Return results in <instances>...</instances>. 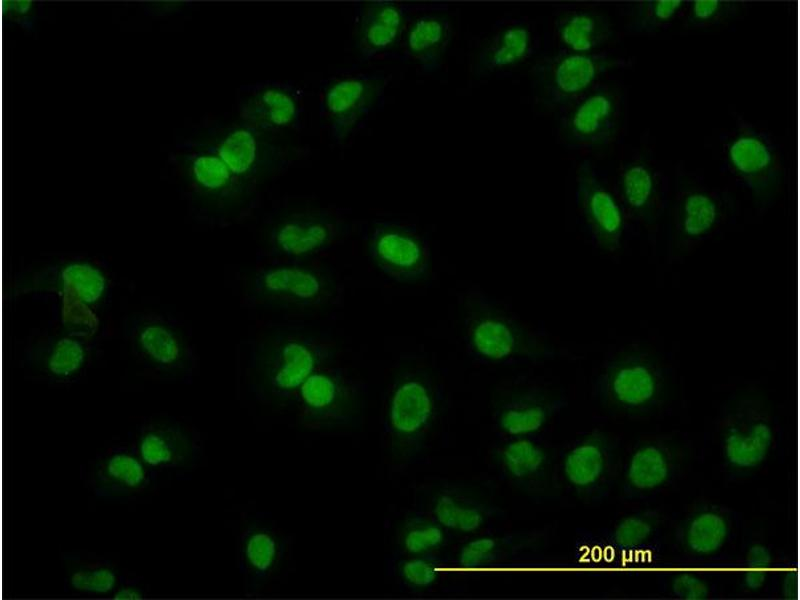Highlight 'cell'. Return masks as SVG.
Wrapping results in <instances>:
<instances>
[{"instance_id": "23", "label": "cell", "mask_w": 800, "mask_h": 600, "mask_svg": "<svg viewBox=\"0 0 800 600\" xmlns=\"http://www.w3.org/2000/svg\"><path fill=\"white\" fill-rule=\"evenodd\" d=\"M548 545L549 533L545 530L491 528L464 540L450 559L458 570L478 571L533 560L541 556Z\"/></svg>"}, {"instance_id": "13", "label": "cell", "mask_w": 800, "mask_h": 600, "mask_svg": "<svg viewBox=\"0 0 800 600\" xmlns=\"http://www.w3.org/2000/svg\"><path fill=\"white\" fill-rule=\"evenodd\" d=\"M741 530L742 516L733 508L696 502L671 516L668 551L682 566L721 563L735 550Z\"/></svg>"}, {"instance_id": "10", "label": "cell", "mask_w": 800, "mask_h": 600, "mask_svg": "<svg viewBox=\"0 0 800 600\" xmlns=\"http://www.w3.org/2000/svg\"><path fill=\"white\" fill-rule=\"evenodd\" d=\"M123 338L150 376L191 383L199 357L188 326L176 316L158 311L134 313L123 321Z\"/></svg>"}, {"instance_id": "24", "label": "cell", "mask_w": 800, "mask_h": 600, "mask_svg": "<svg viewBox=\"0 0 800 600\" xmlns=\"http://www.w3.org/2000/svg\"><path fill=\"white\" fill-rule=\"evenodd\" d=\"M258 358L259 372L269 392L289 398L298 393L311 374L323 368L330 351L313 338L286 336L268 345Z\"/></svg>"}, {"instance_id": "15", "label": "cell", "mask_w": 800, "mask_h": 600, "mask_svg": "<svg viewBox=\"0 0 800 600\" xmlns=\"http://www.w3.org/2000/svg\"><path fill=\"white\" fill-rule=\"evenodd\" d=\"M626 105L623 84L605 79L561 105L556 110L563 145L591 150L613 143L622 132Z\"/></svg>"}, {"instance_id": "30", "label": "cell", "mask_w": 800, "mask_h": 600, "mask_svg": "<svg viewBox=\"0 0 800 600\" xmlns=\"http://www.w3.org/2000/svg\"><path fill=\"white\" fill-rule=\"evenodd\" d=\"M332 288L330 276L321 269L284 263L258 271L252 291L267 303L303 307L321 304L329 298Z\"/></svg>"}, {"instance_id": "21", "label": "cell", "mask_w": 800, "mask_h": 600, "mask_svg": "<svg viewBox=\"0 0 800 600\" xmlns=\"http://www.w3.org/2000/svg\"><path fill=\"white\" fill-rule=\"evenodd\" d=\"M568 402L563 394L538 380L518 378L498 389L492 411L496 435L549 432Z\"/></svg>"}, {"instance_id": "9", "label": "cell", "mask_w": 800, "mask_h": 600, "mask_svg": "<svg viewBox=\"0 0 800 600\" xmlns=\"http://www.w3.org/2000/svg\"><path fill=\"white\" fill-rule=\"evenodd\" d=\"M779 437L776 419L760 400H727L714 424L715 446L724 476L740 480L758 474L776 452Z\"/></svg>"}, {"instance_id": "46", "label": "cell", "mask_w": 800, "mask_h": 600, "mask_svg": "<svg viewBox=\"0 0 800 600\" xmlns=\"http://www.w3.org/2000/svg\"><path fill=\"white\" fill-rule=\"evenodd\" d=\"M149 595V587L143 580L126 584L117 589L111 597L114 599H143Z\"/></svg>"}, {"instance_id": "22", "label": "cell", "mask_w": 800, "mask_h": 600, "mask_svg": "<svg viewBox=\"0 0 800 600\" xmlns=\"http://www.w3.org/2000/svg\"><path fill=\"white\" fill-rule=\"evenodd\" d=\"M80 480L95 497L135 500L156 491L162 482L129 443L115 444L80 466Z\"/></svg>"}, {"instance_id": "29", "label": "cell", "mask_w": 800, "mask_h": 600, "mask_svg": "<svg viewBox=\"0 0 800 600\" xmlns=\"http://www.w3.org/2000/svg\"><path fill=\"white\" fill-rule=\"evenodd\" d=\"M447 3L368 1L355 5L356 48L362 62L391 48L413 12L444 11Z\"/></svg>"}, {"instance_id": "41", "label": "cell", "mask_w": 800, "mask_h": 600, "mask_svg": "<svg viewBox=\"0 0 800 600\" xmlns=\"http://www.w3.org/2000/svg\"><path fill=\"white\" fill-rule=\"evenodd\" d=\"M776 560L773 548L762 540H749L737 560L739 586L745 592L765 590Z\"/></svg>"}, {"instance_id": "3", "label": "cell", "mask_w": 800, "mask_h": 600, "mask_svg": "<svg viewBox=\"0 0 800 600\" xmlns=\"http://www.w3.org/2000/svg\"><path fill=\"white\" fill-rule=\"evenodd\" d=\"M443 388L423 370L400 375L388 397L383 433L402 466L425 463L445 435Z\"/></svg>"}, {"instance_id": "40", "label": "cell", "mask_w": 800, "mask_h": 600, "mask_svg": "<svg viewBox=\"0 0 800 600\" xmlns=\"http://www.w3.org/2000/svg\"><path fill=\"white\" fill-rule=\"evenodd\" d=\"M685 1H629L617 5L619 28L626 35H653L668 30L680 18Z\"/></svg>"}, {"instance_id": "14", "label": "cell", "mask_w": 800, "mask_h": 600, "mask_svg": "<svg viewBox=\"0 0 800 600\" xmlns=\"http://www.w3.org/2000/svg\"><path fill=\"white\" fill-rule=\"evenodd\" d=\"M624 220V241L654 243L667 213L671 178L640 152L622 159L610 177Z\"/></svg>"}, {"instance_id": "25", "label": "cell", "mask_w": 800, "mask_h": 600, "mask_svg": "<svg viewBox=\"0 0 800 600\" xmlns=\"http://www.w3.org/2000/svg\"><path fill=\"white\" fill-rule=\"evenodd\" d=\"M368 251L375 265L395 281L414 283L428 273L429 243L413 225L398 220L376 222Z\"/></svg>"}, {"instance_id": "35", "label": "cell", "mask_w": 800, "mask_h": 600, "mask_svg": "<svg viewBox=\"0 0 800 600\" xmlns=\"http://www.w3.org/2000/svg\"><path fill=\"white\" fill-rule=\"evenodd\" d=\"M559 48L576 53L602 50L616 30L609 16L593 7L568 6L554 20Z\"/></svg>"}, {"instance_id": "1", "label": "cell", "mask_w": 800, "mask_h": 600, "mask_svg": "<svg viewBox=\"0 0 800 600\" xmlns=\"http://www.w3.org/2000/svg\"><path fill=\"white\" fill-rule=\"evenodd\" d=\"M592 400L611 417L646 420L670 415L679 401L672 358L646 343L606 354L590 384Z\"/></svg>"}, {"instance_id": "37", "label": "cell", "mask_w": 800, "mask_h": 600, "mask_svg": "<svg viewBox=\"0 0 800 600\" xmlns=\"http://www.w3.org/2000/svg\"><path fill=\"white\" fill-rule=\"evenodd\" d=\"M452 31L448 18L432 14L417 18L407 31L403 59H413L426 73L437 71Z\"/></svg>"}, {"instance_id": "20", "label": "cell", "mask_w": 800, "mask_h": 600, "mask_svg": "<svg viewBox=\"0 0 800 600\" xmlns=\"http://www.w3.org/2000/svg\"><path fill=\"white\" fill-rule=\"evenodd\" d=\"M574 199L578 224L592 246L617 252L625 242L622 211L610 176L589 159L578 166Z\"/></svg>"}, {"instance_id": "6", "label": "cell", "mask_w": 800, "mask_h": 600, "mask_svg": "<svg viewBox=\"0 0 800 600\" xmlns=\"http://www.w3.org/2000/svg\"><path fill=\"white\" fill-rule=\"evenodd\" d=\"M695 445L686 432L667 431L639 437L622 456L619 499L645 506L674 489L688 474Z\"/></svg>"}, {"instance_id": "28", "label": "cell", "mask_w": 800, "mask_h": 600, "mask_svg": "<svg viewBox=\"0 0 800 600\" xmlns=\"http://www.w3.org/2000/svg\"><path fill=\"white\" fill-rule=\"evenodd\" d=\"M240 91L242 124L262 133L301 128L304 93L295 83L262 80L243 85Z\"/></svg>"}, {"instance_id": "42", "label": "cell", "mask_w": 800, "mask_h": 600, "mask_svg": "<svg viewBox=\"0 0 800 600\" xmlns=\"http://www.w3.org/2000/svg\"><path fill=\"white\" fill-rule=\"evenodd\" d=\"M746 7L747 3L738 1H685L679 19L685 29H704L737 17Z\"/></svg>"}, {"instance_id": "2", "label": "cell", "mask_w": 800, "mask_h": 600, "mask_svg": "<svg viewBox=\"0 0 800 600\" xmlns=\"http://www.w3.org/2000/svg\"><path fill=\"white\" fill-rule=\"evenodd\" d=\"M15 297L30 296L56 303L60 320L101 329L115 286L106 261L84 254H56L20 267L11 283Z\"/></svg>"}, {"instance_id": "7", "label": "cell", "mask_w": 800, "mask_h": 600, "mask_svg": "<svg viewBox=\"0 0 800 600\" xmlns=\"http://www.w3.org/2000/svg\"><path fill=\"white\" fill-rule=\"evenodd\" d=\"M466 341L470 353L489 363H526L555 358L547 336L501 303L479 292L465 300Z\"/></svg>"}, {"instance_id": "16", "label": "cell", "mask_w": 800, "mask_h": 600, "mask_svg": "<svg viewBox=\"0 0 800 600\" xmlns=\"http://www.w3.org/2000/svg\"><path fill=\"white\" fill-rule=\"evenodd\" d=\"M131 435V444L161 481L189 476L203 456L200 433L174 416L145 417Z\"/></svg>"}, {"instance_id": "36", "label": "cell", "mask_w": 800, "mask_h": 600, "mask_svg": "<svg viewBox=\"0 0 800 600\" xmlns=\"http://www.w3.org/2000/svg\"><path fill=\"white\" fill-rule=\"evenodd\" d=\"M238 548L239 569L249 589H256L273 571L283 547L273 527L260 519L242 532Z\"/></svg>"}, {"instance_id": "4", "label": "cell", "mask_w": 800, "mask_h": 600, "mask_svg": "<svg viewBox=\"0 0 800 600\" xmlns=\"http://www.w3.org/2000/svg\"><path fill=\"white\" fill-rule=\"evenodd\" d=\"M667 213V255L674 261L736 223L740 203L728 190L709 185L702 175L679 164Z\"/></svg>"}, {"instance_id": "19", "label": "cell", "mask_w": 800, "mask_h": 600, "mask_svg": "<svg viewBox=\"0 0 800 600\" xmlns=\"http://www.w3.org/2000/svg\"><path fill=\"white\" fill-rule=\"evenodd\" d=\"M631 66V58L614 50L576 53L559 48L555 55L536 64L534 74L544 100L557 109L604 80L610 72Z\"/></svg>"}, {"instance_id": "18", "label": "cell", "mask_w": 800, "mask_h": 600, "mask_svg": "<svg viewBox=\"0 0 800 600\" xmlns=\"http://www.w3.org/2000/svg\"><path fill=\"white\" fill-rule=\"evenodd\" d=\"M387 77L359 73L321 82L319 115L335 142L364 128L370 116L385 105Z\"/></svg>"}, {"instance_id": "11", "label": "cell", "mask_w": 800, "mask_h": 600, "mask_svg": "<svg viewBox=\"0 0 800 600\" xmlns=\"http://www.w3.org/2000/svg\"><path fill=\"white\" fill-rule=\"evenodd\" d=\"M721 170L761 209L769 208L779 194L784 168L782 150L775 137L739 114L733 127L723 132Z\"/></svg>"}, {"instance_id": "27", "label": "cell", "mask_w": 800, "mask_h": 600, "mask_svg": "<svg viewBox=\"0 0 800 600\" xmlns=\"http://www.w3.org/2000/svg\"><path fill=\"white\" fill-rule=\"evenodd\" d=\"M420 505L453 535H477L503 518L500 507L470 485L444 482L433 486Z\"/></svg>"}, {"instance_id": "45", "label": "cell", "mask_w": 800, "mask_h": 600, "mask_svg": "<svg viewBox=\"0 0 800 600\" xmlns=\"http://www.w3.org/2000/svg\"><path fill=\"white\" fill-rule=\"evenodd\" d=\"M768 588L773 595L793 599L797 590V579L793 568L788 564L775 565L765 590Z\"/></svg>"}, {"instance_id": "32", "label": "cell", "mask_w": 800, "mask_h": 600, "mask_svg": "<svg viewBox=\"0 0 800 600\" xmlns=\"http://www.w3.org/2000/svg\"><path fill=\"white\" fill-rule=\"evenodd\" d=\"M341 230V222L330 212L294 213L273 228L272 252L293 260L304 259L329 248Z\"/></svg>"}, {"instance_id": "38", "label": "cell", "mask_w": 800, "mask_h": 600, "mask_svg": "<svg viewBox=\"0 0 800 600\" xmlns=\"http://www.w3.org/2000/svg\"><path fill=\"white\" fill-rule=\"evenodd\" d=\"M454 535L438 523L421 505L409 510L396 531V547L392 551L399 555L443 554Z\"/></svg>"}, {"instance_id": "33", "label": "cell", "mask_w": 800, "mask_h": 600, "mask_svg": "<svg viewBox=\"0 0 800 600\" xmlns=\"http://www.w3.org/2000/svg\"><path fill=\"white\" fill-rule=\"evenodd\" d=\"M538 46V34L526 17H502L478 52L474 74H498L530 57Z\"/></svg>"}, {"instance_id": "5", "label": "cell", "mask_w": 800, "mask_h": 600, "mask_svg": "<svg viewBox=\"0 0 800 600\" xmlns=\"http://www.w3.org/2000/svg\"><path fill=\"white\" fill-rule=\"evenodd\" d=\"M101 329L66 323L58 317L17 340L14 357L24 377L49 386L79 382L93 366Z\"/></svg>"}, {"instance_id": "8", "label": "cell", "mask_w": 800, "mask_h": 600, "mask_svg": "<svg viewBox=\"0 0 800 600\" xmlns=\"http://www.w3.org/2000/svg\"><path fill=\"white\" fill-rule=\"evenodd\" d=\"M671 516L659 508H635L596 531L583 530L576 556L588 564L643 567L668 551Z\"/></svg>"}, {"instance_id": "12", "label": "cell", "mask_w": 800, "mask_h": 600, "mask_svg": "<svg viewBox=\"0 0 800 600\" xmlns=\"http://www.w3.org/2000/svg\"><path fill=\"white\" fill-rule=\"evenodd\" d=\"M622 438L594 428L580 433L556 451V483L573 498L598 504L617 486Z\"/></svg>"}, {"instance_id": "17", "label": "cell", "mask_w": 800, "mask_h": 600, "mask_svg": "<svg viewBox=\"0 0 800 600\" xmlns=\"http://www.w3.org/2000/svg\"><path fill=\"white\" fill-rule=\"evenodd\" d=\"M548 432L496 435L489 449L493 470L510 486L541 499L557 489L556 451Z\"/></svg>"}, {"instance_id": "26", "label": "cell", "mask_w": 800, "mask_h": 600, "mask_svg": "<svg viewBox=\"0 0 800 600\" xmlns=\"http://www.w3.org/2000/svg\"><path fill=\"white\" fill-rule=\"evenodd\" d=\"M297 396L306 421L319 428L349 425L362 411L360 386L336 368L315 371Z\"/></svg>"}, {"instance_id": "43", "label": "cell", "mask_w": 800, "mask_h": 600, "mask_svg": "<svg viewBox=\"0 0 800 600\" xmlns=\"http://www.w3.org/2000/svg\"><path fill=\"white\" fill-rule=\"evenodd\" d=\"M192 171L200 187L210 193L228 196L242 191L244 181L215 152L197 156Z\"/></svg>"}, {"instance_id": "31", "label": "cell", "mask_w": 800, "mask_h": 600, "mask_svg": "<svg viewBox=\"0 0 800 600\" xmlns=\"http://www.w3.org/2000/svg\"><path fill=\"white\" fill-rule=\"evenodd\" d=\"M264 134L241 124L229 129L213 152L243 181L286 169L290 161L284 150Z\"/></svg>"}, {"instance_id": "34", "label": "cell", "mask_w": 800, "mask_h": 600, "mask_svg": "<svg viewBox=\"0 0 800 600\" xmlns=\"http://www.w3.org/2000/svg\"><path fill=\"white\" fill-rule=\"evenodd\" d=\"M61 563L64 590L70 594L111 597L120 587L143 580L111 559L94 553L64 552Z\"/></svg>"}, {"instance_id": "39", "label": "cell", "mask_w": 800, "mask_h": 600, "mask_svg": "<svg viewBox=\"0 0 800 600\" xmlns=\"http://www.w3.org/2000/svg\"><path fill=\"white\" fill-rule=\"evenodd\" d=\"M387 573L404 591L422 593L435 588L445 572L454 568L450 555H399L391 553L386 560Z\"/></svg>"}, {"instance_id": "44", "label": "cell", "mask_w": 800, "mask_h": 600, "mask_svg": "<svg viewBox=\"0 0 800 600\" xmlns=\"http://www.w3.org/2000/svg\"><path fill=\"white\" fill-rule=\"evenodd\" d=\"M664 593L681 599H706L715 596L718 583L712 575L696 571H675L659 575Z\"/></svg>"}]
</instances>
